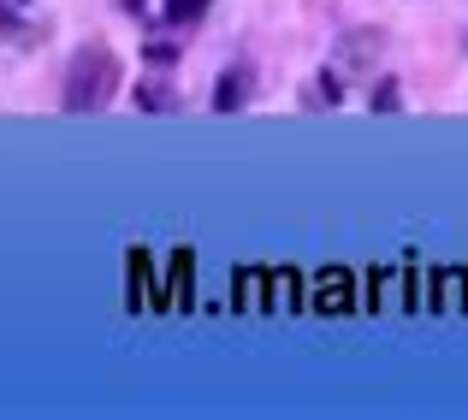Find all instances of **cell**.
<instances>
[{
    "label": "cell",
    "instance_id": "e0dca14e",
    "mask_svg": "<svg viewBox=\"0 0 468 420\" xmlns=\"http://www.w3.org/2000/svg\"><path fill=\"white\" fill-rule=\"evenodd\" d=\"M0 12H6V0H0Z\"/></svg>",
    "mask_w": 468,
    "mask_h": 420
},
{
    "label": "cell",
    "instance_id": "52a82bcc",
    "mask_svg": "<svg viewBox=\"0 0 468 420\" xmlns=\"http://www.w3.org/2000/svg\"><path fill=\"white\" fill-rule=\"evenodd\" d=\"M190 267H196L190 249H172V255H166V284H172L166 308H190Z\"/></svg>",
    "mask_w": 468,
    "mask_h": 420
},
{
    "label": "cell",
    "instance_id": "8fae6325",
    "mask_svg": "<svg viewBox=\"0 0 468 420\" xmlns=\"http://www.w3.org/2000/svg\"><path fill=\"white\" fill-rule=\"evenodd\" d=\"M303 101H309V107H338V101H344V83H338V71H320V78H314V89L303 95Z\"/></svg>",
    "mask_w": 468,
    "mask_h": 420
},
{
    "label": "cell",
    "instance_id": "5b68a950",
    "mask_svg": "<svg viewBox=\"0 0 468 420\" xmlns=\"http://www.w3.org/2000/svg\"><path fill=\"white\" fill-rule=\"evenodd\" d=\"M309 308H326V314H350V273L344 267H326V273H314V296Z\"/></svg>",
    "mask_w": 468,
    "mask_h": 420
},
{
    "label": "cell",
    "instance_id": "4fadbf2b",
    "mask_svg": "<svg viewBox=\"0 0 468 420\" xmlns=\"http://www.w3.org/2000/svg\"><path fill=\"white\" fill-rule=\"evenodd\" d=\"M367 101H374V113H398V107H403V89H398V78H379V89L367 95Z\"/></svg>",
    "mask_w": 468,
    "mask_h": 420
},
{
    "label": "cell",
    "instance_id": "9c48e42d",
    "mask_svg": "<svg viewBox=\"0 0 468 420\" xmlns=\"http://www.w3.org/2000/svg\"><path fill=\"white\" fill-rule=\"evenodd\" d=\"M238 308H243V314H267V267H243V278H238Z\"/></svg>",
    "mask_w": 468,
    "mask_h": 420
},
{
    "label": "cell",
    "instance_id": "5bb4252c",
    "mask_svg": "<svg viewBox=\"0 0 468 420\" xmlns=\"http://www.w3.org/2000/svg\"><path fill=\"white\" fill-rule=\"evenodd\" d=\"M149 59L154 66H172V59H178V42H149Z\"/></svg>",
    "mask_w": 468,
    "mask_h": 420
},
{
    "label": "cell",
    "instance_id": "9a60e30c",
    "mask_svg": "<svg viewBox=\"0 0 468 420\" xmlns=\"http://www.w3.org/2000/svg\"><path fill=\"white\" fill-rule=\"evenodd\" d=\"M119 6H125V12H143V6H149V0H119Z\"/></svg>",
    "mask_w": 468,
    "mask_h": 420
},
{
    "label": "cell",
    "instance_id": "3957f363",
    "mask_svg": "<svg viewBox=\"0 0 468 420\" xmlns=\"http://www.w3.org/2000/svg\"><path fill=\"white\" fill-rule=\"evenodd\" d=\"M433 314H445V320L468 314V273L463 267H439L433 273Z\"/></svg>",
    "mask_w": 468,
    "mask_h": 420
},
{
    "label": "cell",
    "instance_id": "277c9868",
    "mask_svg": "<svg viewBox=\"0 0 468 420\" xmlns=\"http://www.w3.org/2000/svg\"><path fill=\"white\" fill-rule=\"evenodd\" d=\"M125 273H131V308H166V302H160V296H154V255L149 249H131L125 255Z\"/></svg>",
    "mask_w": 468,
    "mask_h": 420
},
{
    "label": "cell",
    "instance_id": "ba28073f",
    "mask_svg": "<svg viewBox=\"0 0 468 420\" xmlns=\"http://www.w3.org/2000/svg\"><path fill=\"white\" fill-rule=\"evenodd\" d=\"M250 101V71H219L214 83V113H238Z\"/></svg>",
    "mask_w": 468,
    "mask_h": 420
},
{
    "label": "cell",
    "instance_id": "30bf717a",
    "mask_svg": "<svg viewBox=\"0 0 468 420\" xmlns=\"http://www.w3.org/2000/svg\"><path fill=\"white\" fill-rule=\"evenodd\" d=\"M137 107L143 113H178V95L166 83H137Z\"/></svg>",
    "mask_w": 468,
    "mask_h": 420
},
{
    "label": "cell",
    "instance_id": "2e32d148",
    "mask_svg": "<svg viewBox=\"0 0 468 420\" xmlns=\"http://www.w3.org/2000/svg\"><path fill=\"white\" fill-rule=\"evenodd\" d=\"M12 6H30V0H12Z\"/></svg>",
    "mask_w": 468,
    "mask_h": 420
},
{
    "label": "cell",
    "instance_id": "6da1fadb",
    "mask_svg": "<svg viewBox=\"0 0 468 420\" xmlns=\"http://www.w3.org/2000/svg\"><path fill=\"white\" fill-rule=\"evenodd\" d=\"M119 83H125V66H119L113 47L107 42H83L78 54L66 59L59 101H66V113H101V107L119 95Z\"/></svg>",
    "mask_w": 468,
    "mask_h": 420
},
{
    "label": "cell",
    "instance_id": "7c38bea8",
    "mask_svg": "<svg viewBox=\"0 0 468 420\" xmlns=\"http://www.w3.org/2000/svg\"><path fill=\"white\" fill-rule=\"evenodd\" d=\"M207 6H214V0H166V24H172V30H184V24H196Z\"/></svg>",
    "mask_w": 468,
    "mask_h": 420
},
{
    "label": "cell",
    "instance_id": "8992f818",
    "mask_svg": "<svg viewBox=\"0 0 468 420\" xmlns=\"http://www.w3.org/2000/svg\"><path fill=\"white\" fill-rule=\"evenodd\" d=\"M267 308H285V314H303L309 308V296H303V273H291V267H279V273H267Z\"/></svg>",
    "mask_w": 468,
    "mask_h": 420
},
{
    "label": "cell",
    "instance_id": "7a4b0ae2",
    "mask_svg": "<svg viewBox=\"0 0 468 420\" xmlns=\"http://www.w3.org/2000/svg\"><path fill=\"white\" fill-rule=\"evenodd\" d=\"M379 47H386V36L379 30H344L338 36V54H332V71L338 78H367L379 59Z\"/></svg>",
    "mask_w": 468,
    "mask_h": 420
}]
</instances>
